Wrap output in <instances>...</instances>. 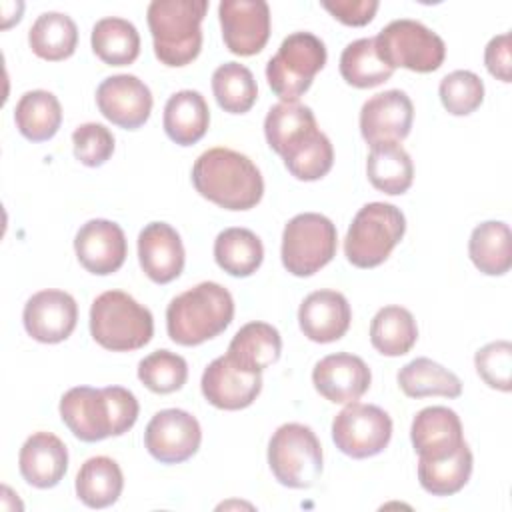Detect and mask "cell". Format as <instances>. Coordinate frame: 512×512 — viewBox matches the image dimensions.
Wrapping results in <instances>:
<instances>
[{
  "label": "cell",
  "instance_id": "1",
  "mask_svg": "<svg viewBox=\"0 0 512 512\" xmlns=\"http://www.w3.org/2000/svg\"><path fill=\"white\" fill-rule=\"evenodd\" d=\"M136 396L122 386L70 388L60 400V418L82 442L122 436L138 418Z\"/></svg>",
  "mask_w": 512,
  "mask_h": 512
},
{
  "label": "cell",
  "instance_id": "2",
  "mask_svg": "<svg viewBox=\"0 0 512 512\" xmlns=\"http://www.w3.org/2000/svg\"><path fill=\"white\" fill-rule=\"evenodd\" d=\"M192 184L200 196L226 210H250L264 194V180L256 164L224 146L210 148L196 158Z\"/></svg>",
  "mask_w": 512,
  "mask_h": 512
},
{
  "label": "cell",
  "instance_id": "3",
  "mask_svg": "<svg viewBox=\"0 0 512 512\" xmlns=\"http://www.w3.org/2000/svg\"><path fill=\"white\" fill-rule=\"evenodd\" d=\"M232 318V294L218 282H200L172 298L166 308L168 336L182 346H198L216 338Z\"/></svg>",
  "mask_w": 512,
  "mask_h": 512
},
{
  "label": "cell",
  "instance_id": "4",
  "mask_svg": "<svg viewBox=\"0 0 512 512\" xmlns=\"http://www.w3.org/2000/svg\"><path fill=\"white\" fill-rule=\"evenodd\" d=\"M206 0H152L146 10L156 58L166 66L190 64L202 48Z\"/></svg>",
  "mask_w": 512,
  "mask_h": 512
},
{
  "label": "cell",
  "instance_id": "5",
  "mask_svg": "<svg viewBox=\"0 0 512 512\" xmlns=\"http://www.w3.org/2000/svg\"><path fill=\"white\" fill-rule=\"evenodd\" d=\"M90 334L106 350L130 352L152 340L154 318L130 294L108 290L92 302Z\"/></svg>",
  "mask_w": 512,
  "mask_h": 512
},
{
  "label": "cell",
  "instance_id": "6",
  "mask_svg": "<svg viewBox=\"0 0 512 512\" xmlns=\"http://www.w3.org/2000/svg\"><path fill=\"white\" fill-rule=\"evenodd\" d=\"M406 232V218L400 208L388 202L362 206L344 238V254L356 268L380 266Z\"/></svg>",
  "mask_w": 512,
  "mask_h": 512
},
{
  "label": "cell",
  "instance_id": "7",
  "mask_svg": "<svg viewBox=\"0 0 512 512\" xmlns=\"http://www.w3.org/2000/svg\"><path fill=\"white\" fill-rule=\"evenodd\" d=\"M326 64V46L312 32L288 34L266 64V80L282 102H296Z\"/></svg>",
  "mask_w": 512,
  "mask_h": 512
},
{
  "label": "cell",
  "instance_id": "8",
  "mask_svg": "<svg viewBox=\"0 0 512 512\" xmlns=\"http://www.w3.org/2000/svg\"><path fill=\"white\" fill-rule=\"evenodd\" d=\"M268 464L282 486L310 488L322 474L320 440L310 426L282 424L270 438Z\"/></svg>",
  "mask_w": 512,
  "mask_h": 512
},
{
  "label": "cell",
  "instance_id": "9",
  "mask_svg": "<svg viewBox=\"0 0 512 512\" xmlns=\"http://www.w3.org/2000/svg\"><path fill=\"white\" fill-rule=\"evenodd\" d=\"M376 52L384 64L412 72H434L446 56L444 40L418 20H392L374 36Z\"/></svg>",
  "mask_w": 512,
  "mask_h": 512
},
{
  "label": "cell",
  "instance_id": "10",
  "mask_svg": "<svg viewBox=\"0 0 512 512\" xmlns=\"http://www.w3.org/2000/svg\"><path fill=\"white\" fill-rule=\"evenodd\" d=\"M336 244L330 218L316 212L296 214L282 232V264L294 276H312L334 258Z\"/></svg>",
  "mask_w": 512,
  "mask_h": 512
},
{
  "label": "cell",
  "instance_id": "11",
  "mask_svg": "<svg viewBox=\"0 0 512 512\" xmlns=\"http://www.w3.org/2000/svg\"><path fill=\"white\" fill-rule=\"evenodd\" d=\"M392 438L390 416L374 404L348 402L332 422L336 448L350 458H370L380 454Z\"/></svg>",
  "mask_w": 512,
  "mask_h": 512
},
{
  "label": "cell",
  "instance_id": "12",
  "mask_svg": "<svg viewBox=\"0 0 512 512\" xmlns=\"http://www.w3.org/2000/svg\"><path fill=\"white\" fill-rule=\"evenodd\" d=\"M202 442L198 420L180 408H166L152 416L144 430V446L162 464H180L192 458Z\"/></svg>",
  "mask_w": 512,
  "mask_h": 512
},
{
  "label": "cell",
  "instance_id": "13",
  "mask_svg": "<svg viewBox=\"0 0 512 512\" xmlns=\"http://www.w3.org/2000/svg\"><path fill=\"white\" fill-rule=\"evenodd\" d=\"M218 18L232 54L254 56L270 38V8L264 0H222Z\"/></svg>",
  "mask_w": 512,
  "mask_h": 512
},
{
  "label": "cell",
  "instance_id": "14",
  "mask_svg": "<svg viewBox=\"0 0 512 512\" xmlns=\"http://www.w3.org/2000/svg\"><path fill=\"white\" fill-rule=\"evenodd\" d=\"M96 104L100 114L112 124L136 130L152 112V92L134 74L108 76L96 88Z\"/></svg>",
  "mask_w": 512,
  "mask_h": 512
},
{
  "label": "cell",
  "instance_id": "15",
  "mask_svg": "<svg viewBox=\"0 0 512 512\" xmlns=\"http://www.w3.org/2000/svg\"><path fill=\"white\" fill-rule=\"evenodd\" d=\"M26 332L44 344L66 340L78 320L76 300L64 290H40L28 298L22 312Z\"/></svg>",
  "mask_w": 512,
  "mask_h": 512
},
{
  "label": "cell",
  "instance_id": "16",
  "mask_svg": "<svg viewBox=\"0 0 512 512\" xmlns=\"http://www.w3.org/2000/svg\"><path fill=\"white\" fill-rule=\"evenodd\" d=\"M414 106L406 92L384 90L362 104L360 132L374 146L380 142H402L412 128Z\"/></svg>",
  "mask_w": 512,
  "mask_h": 512
},
{
  "label": "cell",
  "instance_id": "17",
  "mask_svg": "<svg viewBox=\"0 0 512 512\" xmlns=\"http://www.w3.org/2000/svg\"><path fill=\"white\" fill-rule=\"evenodd\" d=\"M204 398L220 410H242L250 406L260 390V372L236 366L228 356H220L208 364L200 380Z\"/></svg>",
  "mask_w": 512,
  "mask_h": 512
},
{
  "label": "cell",
  "instance_id": "18",
  "mask_svg": "<svg viewBox=\"0 0 512 512\" xmlns=\"http://www.w3.org/2000/svg\"><path fill=\"white\" fill-rule=\"evenodd\" d=\"M74 250L78 262L92 274L106 276L116 272L126 260V236L124 230L104 218L88 220L80 226L74 238Z\"/></svg>",
  "mask_w": 512,
  "mask_h": 512
},
{
  "label": "cell",
  "instance_id": "19",
  "mask_svg": "<svg viewBox=\"0 0 512 512\" xmlns=\"http://www.w3.org/2000/svg\"><path fill=\"white\" fill-rule=\"evenodd\" d=\"M312 382L320 396L334 404L358 400L372 382L368 364L354 354L336 352L324 356L312 370Z\"/></svg>",
  "mask_w": 512,
  "mask_h": 512
},
{
  "label": "cell",
  "instance_id": "20",
  "mask_svg": "<svg viewBox=\"0 0 512 512\" xmlns=\"http://www.w3.org/2000/svg\"><path fill=\"white\" fill-rule=\"evenodd\" d=\"M410 438L418 458L442 460L464 444L462 422L458 414L446 406H428L414 416Z\"/></svg>",
  "mask_w": 512,
  "mask_h": 512
},
{
  "label": "cell",
  "instance_id": "21",
  "mask_svg": "<svg viewBox=\"0 0 512 512\" xmlns=\"http://www.w3.org/2000/svg\"><path fill=\"white\" fill-rule=\"evenodd\" d=\"M138 260L144 274L156 284L176 280L184 268L180 234L166 222H150L138 234Z\"/></svg>",
  "mask_w": 512,
  "mask_h": 512
},
{
  "label": "cell",
  "instance_id": "22",
  "mask_svg": "<svg viewBox=\"0 0 512 512\" xmlns=\"http://www.w3.org/2000/svg\"><path fill=\"white\" fill-rule=\"evenodd\" d=\"M352 320V310L344 294L336 290H316L298 308V324L312 342L328 344L340 340Z\"/></svg>",
  "mask_w": 512,
  "mask_h": 512
},
{
  "label": "cell",
  "instance_id": "23",
  "mask_svg": "<svg viewBox=\"0 0 512 512\" xmlns=\"http://www.w3.org/2000/svg\"><path fill=\"white\" fill-rule=\"evenodd\" d=\"M18 468L34 488H52L68 470L66 444L52 432H34L20 448Z\"/></svg>",
  "mask_w": 512,
  "mask_h": 512
},
{
  "label": "cell",
  "instance_id": "24",
  "mask_svg": "<svg viewBox=\"0 0 512 512\" xmlns=\"http://www.w3.org/2000/svg\"><path fill=\"white\" fill-rule=\"evenodd\" d=\"M282 352L280 332L268 322L244 324L228 344V358L250 372H260L272 366Z\"/></svg>",
  "mask_w": 512,
  "mask_h": 512
},
{
  "label": "cell",
  "instance_id": "25",
  "mask_svg": "<svg viewBox=\"0 0 512 512\" xmlns=\"http://www.w3.org/2000/svg\"><path fill=\"white\" fill-rule=\"evenodd\" d=\"M210 110L198 90H180L172 94L164 106L166 136L180 144H196L208 130Z\"/></svg>",
  "mask_w": 512,
  "mask_h": 512
},
{
  "label": "cell",
  "instance_id": "26",
  "mask_svg": "<svg viewBox=\"0 0 512 512\" xmlns=\"http://www.w3.org/2000/svg\"><path fill=\"white\" fill-rule=\"evenodd\" d=\"M316 130L314 112L298 100L274 104L264 120L266 142L280 156L288 154Z\"/></svg>",
  "mask_w": 512,
  "mask_h": 512
},
{
  "label": "cell",
  "instance_id": "27",
  "mask_svg": "<svg viewBox=\"0 0 512 512\" xmlns=\"http://www.w3.org/2000/svg\"><path fill=\"white\" fill-rule=\"evenodd\" d=\"M366 174L376 190L396 196L412 186L414 164L400 142H380L370 146Z\"/></svg>",
  "mask_w": 512,
  "mask_h": 512
},
{
  "label": "cell",
  "instance_id": "28",
  "mask_svg": "<svg viewBox=\"0 0 512 512\" xmlns=\"http://www.w3.org/2000/svg\"><path fill=\"white\" fill-rule=\"evenodd\" d=\"M510 228L500 220L478 224L468 240V254L474 266L488 276H502L512 266Z\"/></svg>",
  "mask_w": 512,
  "mask_h": 512
},
{
  "label": "cell",
  "instance_id": "29",
  "mask_svg": "<svg viewBox=\"0 0 512 512\" xmlns=\"http://www.w3.org/2000/svg\"><path fill=\"white\" fill-rule=\"evenodd\" d=\"M14 122L24 138L44 142L58 132L62 124V106L52 92L30 90L16 102Z\"/></svg>",
  "mask_w": 512,
  "mask_h": 512
},
{
  "label": "cell",
  "instance_id": "30",
  "mask_svg": "<svg viewBox=\"0 0 512 512\" xmlns=\"http://www.w3.org/2000/svg\"><path fill=\"white\" fill-rule=\"evenodd\" d=\"M124 488L120 466L108 456L88 458L76 474V496L88 508L112 506Z\"/></svg>",
  "mask_w": 512,
  "mask_h": 512
},
{
  "label": "cell",
  "instance_id": "31",
  "mask_svg": "<svg viewBox=\"0 0 512 512\" xmlns=\"http://www.w3.org/2000/svg\"><path fill=\"white\" fill-rule=\"evenodd\" d=\"M214 260L230 276L246 278L260 268L264 246L248 228H226L214 240Z\"/></svg>",
  "mask_w": 512,
  "mask_h": 512
},
{
  "label": "cell",
  "instance_id": "32",
  "mask_svg": "<svg viewBox=\"0 0 512 512\" xmlns=\"http://www.w3.org/2000/svg\"><path fill=\"white\" fill-rule=\"evenodd\" d=\"M398 386L408 398H458L462 394L460 378L430 358H416L404 364L398 372Z\"/></svg>",
  "mask_w": 512,
  "mask_h": 512
},
{
  "label": "cell",
  "instance_id": "33",
  "mask_svg": "<svg viewBox=\"0 0 512 512\" xmlns=\"http://www.w3.org/2000/svg\"><path fill=\"white\" fill-rule=\"evenodd\" d=\"M28 42L38 58L58 62L74 54L78 44V28L68 14L44 12L30 26Z\"/></svg>",
  "mask_w": 512,
  "mask_h": 512
},
{
  "label": "cell",
  "instance_id": "34",
  "mask_svg": "<svg viewBox=\"0 0 512 512\" xmlns=\"http://www.w3.org/2000/svg\"><path fill=\"white\" fill-rule=\"evenodd\" d=\"M90 42L94 54L110 66L132 64L140 54V34L136 26L118 16L98 20L92 28Z\"/></svg>",
  "mask_w": 512,
  "mask_h": 512
},
{
  "label": "cell",
  "instance_id": "35",
  "mask_svg": "<svg viewBox=\"0 0 512 512\" xmlns=\"http://www.w3.org/2000/svg\"><path fill=\"white\" fill-rule=\"evenodd\" d=\"M416 338V320L412 312L402 306H384L370 322V342L384 356H402L410 352Z\"/></svg>",
  "mask_w": 512,
  "mask_h": 512
},
{
  "label": "cell",
  "instance_id": "36",
  "mask_svg": "<svg viewBox=\"0 0 512 512\" xmlns=\"http://www.w3.org/2000/svg\"><path fill=\"white\" fill-rule=\"evenodd\" d=\"M472 452L464 442L452 456L442 460L418 458L420 486L434 496H452L460 492L472 474Z\"/></svg>",
  "mask_w": 512,
  "mask_h": 512
},
{
  "label": "cell",
  "instance_id": "37",
  "mask_svg": "<svg viewBox=\"0 0 512 512\" xmlns=\"http://www.w3.org/2000/svg\"><path fill=\"white\" fill-rule=\"evenodd\" d=\"M212 92L218 106L230 114L248 112L258 98L254 74L238 62H226L214 70Z\"/></svg>",
  "mask_w": 512,
  "mask_h": 512
},
{
  "label": "cell",
  "instance_id": "38",
  "mask_svg": "<svg viewBox=\"0 0 512 512\" xmlns=\"http://www.w3.org/2000/svg\"><path fill=\"white\" fill-rule=\"evenodd\" d=\"M340 74L350 86L374 88L386 82L394 70L380 60L374 38H358L342 50Z\"/></svg>",
  "mask_w": 512,
  "mask_h": 512
},
{
  "label": "cell",
  "instance_id": "39",
  "mask_svg": "<svg viewBox=\"0 0 512 512\" xmlns=\"http://www.w3.org/2000/svg\"><path fill=\"white\" fill-rule=\"evenodd\" d=\"M288 172L304 182L320 180L334 164V148L328 136L320 130L310 134L304 142L282 156Z\"/></svg>",
  "mask_w": 512,
  "mask_h": 512
},
{
  "label": "cell",
  "instance_id": "40",
  "mask_svg": "<svg viewBox=\"0 0 512 512\" xmlns=\"http://www.w3.org/2000/svg\"><path fill=\"white\" fill-rule=\"evenodd\" d=\"M138 378L148 390L156 394H170L186 384L188 364L180 354L156 350L140 360Z\"/></svg>",
  "mask_w": 512,
  "mask_h": 512
},
{
  "label": "cell",
  "instance_id": "41",
  "mask_svg": "<svg viewBox=\"0 0 512 512\" xmlns=\"http://www.w3.org/2000/svg\"><path fill=\"white\" fill-rule=\"evenodd\" d=\"M440 102L452 116L472 114L484 100V82L470 70H454L440 80Z\"/></svg>",
  "mask_w": 512,
  "mask_h": 512
},
{
  "label": "cell",
  "instance_id": "42",
  "mask_svg": "<svg viewBox=\"0 0 512 512\" xmlns=\"http://www.w3.org/2000/svg\"><path fill=\"white\" fill-rule=\"evenodd\" d=\"M478 376L496 390L508 392L512 388V344L496 340L482 346L474 356Z\"/></svg>",
  "mask_w": 512,
  "mask_h": 512
},
{
  "label": "cell",
  "instance_id": "43",
  "mask_svg": "<svg viewBox=\"0 0 512 512\" xmlns=\"http://www.w3.org/2000/svg\"><path fill=\"white\" fill-rule=\"evenodd\" d=\"M74 156L80 164L96 168L102 166L114 152V136L112 132L98 122L80 124L72 132Z\"/></svg>",
  "mask_w": 512,
  "mask_h": 512
},
{
  "label": "cell",
  "instance_id": "44",
  "mask_svg": "<svg viewBox=\"0 0 512 512\" xmlns=\"http://www.w3.org/2000/svg\"><path fill=\"white\" fill-rule=\"evenodd\" d=\"M322 6L346 26H364L378 10L376 0H324Z\"/></svg>",
  "mask_w": 512,
  "mask_h": 512
},
{
  "label": "cell",
  "instance_id": "45",
  "mask_svg": "<svg viewBox=\"0 0 512 512\" xmlns=\"http://www.w3.org/2000/svg\"><path fill=\"white\" fill-rule=\"evenodd\" d=\"M484 64L488 68V72L502 80V82H510L512 80V56H510V34H498L494 36L484 50Z\"/></svg>",
  "mask_w": 512,
  "mask_h": 512
}]
</instances>
